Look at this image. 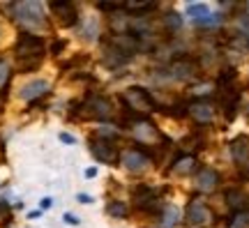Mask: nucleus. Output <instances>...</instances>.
<instances>
[{"instance_id":"f257e3e1","label":"nucleus","mask_w":249,"mask_h":228,"mask_svg":"<svg viewBox=\"0 0 249 228\" xmlns=\"http://www.w3.org/2000/svg\"><path fill=\"white\" fill-rule=\"evenodd\" d=\"M46 51L44 39L39 35H33V33H23L18 35L17 42V55L21 58V67H37L42 55Z\"/></svg>"},{"instance_id":"f03ea898","label":"nucleus","mask_w":249,"mask_h":228,"mask_svg":"<svg viewBox=\"0 0 249 228\" xmlns=\"http://www.w3.org/2000/svg\"><path fill=\"white\" fill-rule=\"evenodd\" d=\"M14 18L21 21L26 28H37L44 23V7L39 2H14Z\"/></svg>"},{"instance_id":"7ed1b4c3","label":"nucleus","mask_w":249,"mask_h":228,"mask_svg":"<svg viewBox=\"0 0 249 228\" xmlns=\"http://www.w3.org/2000/svg\"><path fill=\"white\" fill-rule=\"evenodd\" d=\"M123 102L127 104V108H132L136 113H150L155 111V99L145 88H129L124 90Z\"/></svg>"},{"instance_id":"20e7f679","label":"nucleus","mask_w":249,"mask_h":228,"mask_svg":"<svg viewBox=\"0 0 249 228\" xmlns=\"http://www.w3.org/2000/svg\"><path fill=\"white\" fill-rule=\"evenodd\" d=\"M210 221H213V212L203 201H192L187 205L185 224L189 228H205Z\"/></svg>"},{"instance_id":"39448f33","label":"nucleus","mask_w":249,"mask_h":228,"mask_svg":"<svg viewBox=\"0 0 249 228\" xmlns=\"http://www.w3.org/2000/svg\"><path fill=\"white\" fill-rule=\"evenodd\" d=\"M187 17L194 21L196 26H214L219 21V14H213L205 2H187Z\"/></svg>"},{"instance_id":"423d86ee","label":"nucleus","mask_w":249,"mask_h":228,"mask_svg":"<svg viewBox=\"0 0 249 228\" xmlns=\"http://www.w3.org/2000/svg\"><path fill=\"white\" fill-rule=\"evenodd\" d=\"M120 164H123L127 171H132V173H141V171L148 168L150 159H148V155L141 152V150H124L123 155H120Z\"/></svg>"},{"instance_id":"0eeeda50","label":"nucleus","mask_w":249,"mask_h":228,"mask_svg":"<svg viewBox=\"0 0 249 228\" xmlns=\"http://www.w3.org/2000/svg\"><path fill=\"white\" fill-rule=\"evenodd\" d=\"M49 7H51V12L55 14L60 26L70 28L79 21V12H76V5H74V2H51Z\"/></svg>"},{"instance_id":"6e6552de","label":"nucleus","mask_w":249,"mask_h":228,"mask_svg":"<svg viewBox=\"0 0 249 228\" xmlns=\"http://www.w3.org/2000/svg\"><path fill=\"white\" fill-rule=\"evenodd\" d=\"M90 152H92V157L97 159L99 164H113L116 161V148L104 139H92L90 140Z\"/></svg>"},{"instance_id":"1a4fd4ad","label":"nucleus","mask_w":249,"mask_h":228,"mask_svg":"<svg viewBox=\"0 0 249 228\" xmlns=\"http://www.w3.org/2000/svg\"><path fill=\"white\" fill-rule=\"evenodd\" d=\"M86 108H88V115L99 118V120L111 118V113H113L111 102H108V99H104V97H90L88 102H86Z\"/></svg>"},{"instance_id":"9d476101","label":"nucleus","mask_w":249,"mask_h":228,"mask_svg":"<svg viewBox=\"0 0 249 228\" xmlns=\"http://www.w3.org/2000/svg\"><path fill=\"white\" fill-rule=\"evenodd\" d=\"M46 92H49V83L42 79H35V81H30V83H26L18 95H21L23 102H35V99H39V97L46 95Z\"/></svg>"},{"instance_id":"9b49d317","label":"nucleus","mask_w":249,"mask_h":228,"mask_svg":"<svg viewBox=\"0 0 249 228\" xmlns=\"http://www.w3.org/2000/svg\"><path fill=\"white\" fill-rule=\"evenodd\" d=\"M231 155L238 166L249 168V140L245 139V136H238V139L231 143Z\"/></svg>"},{"instance_id":"f8f14e48","label":"nucleus","mask_w":249,"mask_h":228,"mask_svg":"<svg viewBox=\"0 0 249 228\" xmlns=\"http://www.w3.org/2000/svg\"><path fill=\"white\" fill-rule=\"evenodd\" d=\"M217 184H219V173H217V171H213V168L198 171V175H196V187H198L201 192H213V189H217Z\"/></svg>"},{"instance_id":"ddd939ff","label":"nucleus","mask_w":249,"mask_h":228,"mask_svg":"<svg viewBox=\"0 0 249 228\" xmlns=\"http://www.w3.org/2000/svg\"><path fill=\"white\" fill-rule=\"evenodd\" d=\"M194 62L187 60V58H180L178 62H173V67H171V79L176 81H185V79H192L194 76Z\"/></svg>"},{"instance_id":"4468645a","label":"nucleus","mask_w":249,"mask_h":228,"mask_svg":"<svg viewBox=\"0 0 249 228\" xmlns=\"http://www.w3.org/2000/svg\"><path fill=\"white\" fill-rule=\"evenodd\" d=\"M189 115L194 118L196 123H210L213 120V115H214V108L208 102H194V104L189 106Z\"/></svg>"},{"instance_id":"2eb2a0df","label":"nucleus","mask_w":249,"mask_h":228,"mask_svg":"<svg viewBox=\"0 0 249 228\" xmlns=\"http://www.w3.org/2000/svg\"><path fill=\"white\" fill-rule=\"evenodd\" d=\"M134 198L139 208H152V203L157 201V193L152 192L150 187H136L134 189Z\"/></svg>"},{"instance_id":"dca6fc26","label":"nucleus","mask_w":249,"mask_h":228,"mask_svg":"<svg viewBox=\"0 0 249 228\" xmlns=\"http://www.w3.org/2000/svg\"><path fill=\"white\" fill-rule=\"evenodd\" d=\"M178 221H180V210L176 205H166L164 214H161L160 228H173V226H178Z\"/></svg>"},{"instance_id":"f3484780","label":"nucleus","mask_w":249,"mask_h":228,"mask_svg":"<svg viewBox=\"0 0 249 228\" xmlns=\"http://www.w3.org/2000/svg\"><path fill=\"white\" fill-rule=\"evenodd\" d=\"M194 168H196V157H192V155H185V157H180L178 161H176L173 171H176L178 175H185V173H192Z\"/></svg>"},{"instance_id":"a211bd4d","label":"nucleus","mask_w":249,"mask_h":228,"mask_svg":"<svg viewBox=\"0 0 249 228\" xmlns=\"http://www.w3.org/2000/svg\"><path fill=\"white\" fill-rule=\"evenodd\" d=\"M108 214H111V217H120V219H123L124 214H127V208H124L123 203L111 201V203H108Z\"/></svg>"},{"instance_id":"6ab92c4d","label":"nucleus","mask_w":249,"mask_h":228,"mask_svg":"<svg viewBox=\"0 0 249 228\" xmlns=\"http://www.w3.org/2000/svg\"><path fill=\"white\" fill-rule=\"evenodd\" d=\"M226 198H229V203H231L233 208H242L245 205V193H240V192H229Z\"/></svg>"},{"instance_id":"aec40b11","label":"nucleus","mask_w":249,"mask_h":228,"mask_svg":"<svg viewBox=\"0 0 249 228\" xmlns=\"http://www.w3.org/2000/svg\"><path fill=\"white\" fill-rule=\"evenodd\" d=\"M166 23H169V30H180V26H182V18L176 14V12H171V14H166Z\"/></svg>"},{"instance_id":"412c9836","label":"nucleus","mask_w":249,"mask_h":228,"mask_svg":"<svg viewBox=\"0 0 249 228\" xmlns=\"http://www.w3.org/2000/svg\"><path fill=\"white\" fill-rule=\"evenodd\" d=\"M7 79H9V62L0 60V88H5Z\"/></svg>"},{"instance_id":"4be33fe9","label":"nucleus","mask_w":249,"mask_h":228,"mask_svg":"<svg viewBox=\"0 0 249 228\" xmlns=\"http://www.w3.org/2000/svg\"><path fill=\"white\" fill-rule=\"evenodd\" d=\"M62 219H65V224H70V226H79V219H76L74 214H65Z\"/></svg>"},{"instance_id":"5701e85b","label":"nucleus","mask_w":249,"mask_h":228,"mask_svg":"<svg viewBox=\"0 0 249 228\" xmlns=\"http://www.w3.org/2000/svg\"><path fill=\"white\" fill-rule=\"evenodd\" d=\"M60 140H62V143H70V145H71V143H76V139H74L71 134H67V132L60 134Z\"/></svg>"},{"instance_id":"b1692460","label":"nucleus","mask_w":249,"mask_h":228,"mask_svg":"<svg viewBox=\"0 0 249 228\" xmlns=\"http://www.w3.org/2000/svg\"><path fill=\"white\" fill-rule=\"evenodd\" d=\"M245 226H247V217H242V214H240V217L235 219V224H233L231 228H245Z\"/></svg>"},{"instance_id":"393cba45","label":"nucleus","mask_w":249,"mask_h":228,"mask_svg":"<svg viewBox=\"0 0 249 228\" xmlns=\"http://www.w3.org/2000/svg\"><path fill=\"white\" fill-rule=\"evenodd\" d=\"M39 205H42V210H49V208L53 205V198H42V203H39Z\"/></svg>"},{"instance_id":"a878e982","label":"nucleus","mask_w":249,"mask_h":228,"mask_svg":"<svg viewBox=\"0 0 249 228\" xmlns=\"http://www.w3.org/2000/svg\"><path fill=\"white\" fill-rule=\"evenodd\" d=\"M76 198H79V203H92V198H90L88 193H79Z\"/></svg>"},{"instance_id":"bb28decb","label":"nucleus","mask_w":249,"mask_h":228,"mask_svg":"<svg viewBox=\"0 0 249 228\" xmlns=\"http://www.w3.org/2000/svg\"><path fill=\"white\" fill-rule=\"evenodd\" d=\"M97 175V168H88V171H86V177H95Z\"/></svg>"},{"instance_id":"cd10ccee","label":"nucleus","mask_w":249,"mask_h":228,"mask_svg":"<svg viewBox=\"0 0 249 228\" xmlns=\"http://www.w3.org/2000/svg\"><path fill=\"white\" fill-rule=\"evenodd\" d=\"M62 46H65V44H62V42H55V44H53V53H58V51H60V49H62Z\"/></svg>"}]
</instances>
